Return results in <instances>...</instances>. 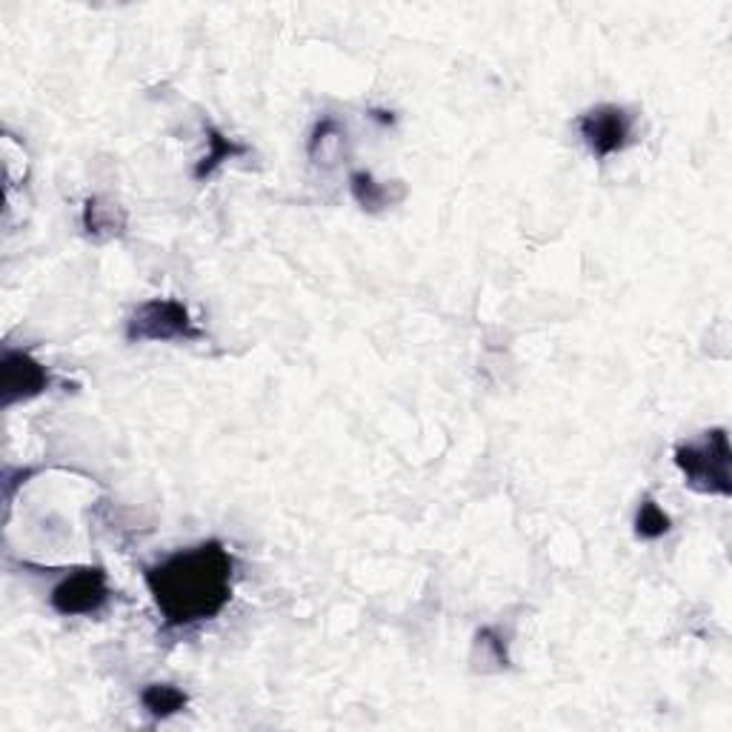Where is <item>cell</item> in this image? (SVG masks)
I'll list each match as a JSON object with an SVG mask.
<instances>
[{
  "label": "cell",
  "mask_w": 732,
  "mask_h": 732,
  "mask_svg": "<svg viewBox=\"0 0 732 732\" xmlns=\"http://www.w3.org/2000/svg\"><path fill=\"white\" fill-rule=\"evenodd\" d=\"M232 578L235 558L215 538L177 549L143 570L146 590L170 630H186L221 616L232 601Z\"/></svg>",
  "instance_id": "obj_1"
},
{
  "label": "cell",
  "mask_w": 732,
  "mask_h": 732,
  "mask_svg": "<svg viewBox=\"0 0 732 732\" xmlns=\"http://www.w3.org/2000/svg\"><path fill=\"white\" fill-rule=\"evenodd\" d=\"M675 467L684 475V484L699 492V496H732V449H730V435L724 427L706 429L699 438L684 441L672 453Z\"/></svg>",
  "instance_id": "obj_2"
},
{
  "label": "cell",
  "mask_w": 732,
  "mask_h": 732,
  "mask_svg": "<svg viewBox=\"0 0 732 732\" xmlns=\"http://www.w3.org/2000/svg\"><path fill=\"white\" fill-rule=\"evenodd\" d=\"M206 333L192 313L175 298H150L135 306L126 321L130 344H172V340H204Z\"/></svg>",
  "instance_id": "obj_3"
},
{
  "label": "cell",
  "mask_w": 732,
  "mask_h": 732,
  "mask_svg": "<svg viewBox=\"0 0 732 732\" xmlns=\"http://www.w3.org/2000/svg\"><path fill=\"white\" fill-rule=\"evenodd\" d=\"M632 126H636V115L618 103H598L576 118L578 135L596 161H607L624 152L632 143Z\"/></svg>",
  "instance_id": "obj_4"
},
{
  "label": "cell",
  "mask_w": 732,
  "mask_h": 732,
  "mask_svg": "<svg viewBox=\"0 0 732 732\" xmlns=\"http://www.w3.org/2000/svg\"><path fill=\"white\" fill-rule=\"evenodd\" d=\"M109 598L112 590L106 572L101 567H78L54 583L49 603L63 618H92L106 607Z\"/></svg>",
  "instance_id": "obj_5"
},
{
  "label": "cell",
  "mask_w": 732,
  "mask_h": 732,
  "mask_svg": "<svg viewBox=\"0 0 732 732\" xmlns=\"http://www.w3.org/2000/svg\"><path fill=\"white\" fill-rule=\"evenodd\" d=\"M0 373H3L0 393H3V407L7 409L21 404V400L38 398L52 384V375H49L47 366L41 360H34L29 353H23V349H7Z\"/></svg>",
  "instance_id": "obj_6"
},
{
  "label": "cell",
  "mask_w": 732,
  "mask_h": 732,
  "mask_svg": "<svg viewBox=\"0 0 732 732\" xmlns=\"http://www.w3.org/2000/svg\"><path fill=\"white\" fill-rule=\"evenodd\" d=\"M349 192H353L355 204L364 212H384L407 197V186H404V183H378L364 170L349 175Z\"/></svg>",
  "instance_id": "obj_7"
},
{
  "label": "cell",
  "mask_w": 732,
  "mask_h": 732,
  "mask_svg": "<svg viewBox=\"0 0 732 732\" xmlns=\"http://www.w3.org/2000/svg\"><path fill=\"white\" fill-rule=\"evenodd\" d=\"M346 143V130L344 123L333 115H324L313 126V135L306 143V152H309V161L318 163V166H333L340 157Z\"/></svg>",
  "instance_id": "obj_8"
},
{
  "label": "cell",
  "mask_w": 732,
  "mask_h": 732,
  "mask_svg": "<svg viewBox=\"0 0 732 732\" xmlns=\"http://www.w3.org/2000/svg\"><path fill=\"white\" fill-rule=\"evenodd\" d=\"M250 152V146L241 141H235V138H226L224 132L215 130V126H206V155L197 161L195 166V181L204 183L206 177L215 175L221 166H224L226 161H232V157H241Z\"/></svg>",
  "instance_id": "obj_9"
},
{
  "label": "cell",
  "mask_w": 732,
  "mask_h": 732,
  "mask_svg": "<svg viewBox=\"0 0 732 732\" xmlns=\"http://www.w3.org/2000/svg\"><path fill=\"white\" fill-rule=\"evenodd\" d=\"M126 226V212L121 206L109 204L103 197H89L83 204V230L95 241H106V237L121 235Z\"/></svg>",
  "instance_id": "obj_10"
},
{
  "label": "cell",
  "mask_w": 732,
  "mask_h": 732,
  "mask_svg": "<svg viewBox=\"0 0 732 732\" xmlns=\"http://www.w3.org/2000/svg\"><path fill=\"white\" fill-rule=\"evenodd\" d=\"M141 704L155 721H166L186 710L190 695L175 684H146L141 690Z\"/></svg>",
  "instance_id": "obj_11"
},
{
  "label": "cell",
  "mask_w": 732,
  "mask_h": 732,
  "mask_svg": "<svg viewBox=\"0 0 732 732\" xmlns=\"http://www.w3.org/2000/svg\"><path fill=\"white\" fill-rule=\"evenodd\" d=\"M632 532H636L638 541H658L672 532V518L667 516L661 504L652 496L641 498L636 509V521H632Z\"/></svg>",
  "instance_id": "obj_12"
},
{
  "label": "cell",
  "mask_w": 732,
  "mask_h": 732,
  "mask_svg": "<svg viewBox=\"0 0 732 732\" xmlns=\"http://www.w3.org/2000/svg\"><path fill=\"white\" fill-rule=\"evenodd\" d=\"M475 644L489 652L492 664H498V667L509 664L507 644H504V638L498 636V630H492V627H484V630H478V636H475Z\"/></svg>",
  "instance_id": "obj_13"
},
{
  "label": "cell",
  "mask_w": 732,
  "mask_h": 732,
  "mask_svg": "<svg viewBox=\"0 0 732 732\" xmlns=\"http://www.w3.org/2000/svg\"><path fill=\"white\" fill-rule=\"evenodd\" d=\"M369 115L375 118V121H380V123H387V126H393L395 123V118H393V112H384V109H373V112H369Z\"/></svg>",
  "instance_id": "obj_14"
}]
</instances>
